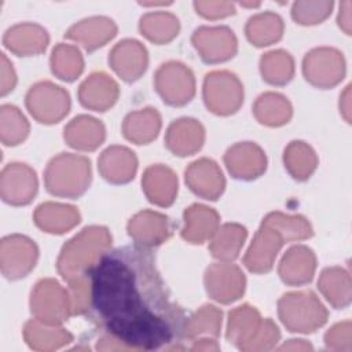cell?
Here are the masks:
<instances>
[{
    "label": "cell",
    "mask_w": 352,
    "mask_h": 352,
    "mask_svg": "<svg viewBox=\"0 0 352 352\" xmlns=\"http://www.w3.org/2000/svg\"><path fill=\"white\" fill-rule=\"evenodd\" d=\"M0 94L1 96L11 92L16 84V74L12 67V63L7 59L6 54H1V78H0Z\"/></svg>",
    "instance_id": "46"
},
{
    "label": "cell",
    "mask_w": 352,
    "mask_h": 352,
    "mask_svg": "<svg viewBox=\"0 0 352 352\" xmlns=\"http://www.w3.org/2000/svg\"><path fill=\"white\" fill-rule=\"evenodd\" d=\"M118 98L117 82L106 73H92L78 89L80 103L95 111H106Z\"/></svg>",
    "instance_id": "19"
},
{
    "label": "cell",
    "mask_w": 352,
    "mask_h": 352,
    "mask_svg": "<svg viewBox=\"0 0 352 352\" xmlns=\"http://www.w3.org/2000/svg\"><path fill=\"white\" fill-rule=\"evenodd\" d=\"M155 89L162 100L170 106L188 103L195 94V80L192 72L180 62L161 65L155 73Z\"/></svg>",
    "instance_id": "8"
},
{
    "label": "cell",
    "mask_w": 352,
    "mask_h": 352,
    "mask_svg": "<svg viewBox=\"0 0 352 352\" xmlns=\"http://www.w3.org/2000/svg\"><path fill=\"white\" fill-rule=\"evenodd\" d=\"M128 232L131 238L136 241L135 243L151 248L166 241L170 230L166 216L157 212L144 210L129 220Z\"/></svg>",
    "instance_id": "20"
},
{
    "label": "cell",
    "mask_w": 352,
    "mask_h": 352,
    "mask_svg": "<svg viewBox=\"0 0 352 352\" xmlns=\"http://www.w3.org/2000/svg\"><path fill=\"white\" fill-rule=\"evenodd\" d=\"M160 128L161 117L158 111L151 107L129 113L122 124L124 136L136 144H146L155 139Z\"/></svg>",
    "instance_id": "30"
},
{
    "label": "cell",
    "mask_w": 352,
    "mask_h": 352,
    "mask_svg": "<svg viewBox=\"0 0 352 352\" xmlns=\"http://www.w3.org/2000/svg\"><path fill=\"white\" fill-rule=\"evenodd\" d=\"M283 241V236L276 230L263 223L243 258L248 270L256 274L270 271Z\"/></svg>",
    "instance_id": "16"
},
{
    "label": "cell",
    "mask_w": 352,
    "mask_h": 352,
    "mask_svg": "<svg viewBox=\"0 0 352 352\" xmlns=\"http://www.w3.org/2000/svg\"><path fill=\"white\" fill-rule=\"evenodd\" d=\"M37 192L36 172L26 164L12 162L4 166L0 176V194L4 202L28 205Z\"/></svg>",
    "instance_id": "11"
},
{
    "label": "cell",
    "mask_w": 352,
    "mask_h": 352,
    "mask_svg": "<svg viewBox=\"0 0 352 352\" xmlns=\"http://www.w3.org/2000/svg\"><path fill=\"white\" fill-rule=\"evenodd\" d=\"M283 21L278 14L264 12L252 16L246 25V36L256 47L270 45L282 37Z\"/></svg>",
    "instance_id": "33"
},
{
    "label": "cell",
    "mask_w": 352,
    "mask_h": 352,
    "mask_svg": "<svg viewBox=\"0 0 352 352\" xmlns=\"http://www.w3.org/2000/svg\"><path fill=\"white\" fill-rule=\"evenodd\" d=\"M256 118L265 125L279 126L286 124L292 117V106L280 94L265 92L260 95L253 107Z\"/></svg>",
    "instance_id": "32"
},
{
    "label": "cell",
    "mask_w": 352,
    "mask_h": 352,
    "mask_svg": "<svg viewBox=\"0 0 352 352\" xmlns=\"http://www.w3.org/2000/svg\"><path fill=\"white\" fill-rule=\"evenodd\" d=\"M29 133V122L18 107L3 104L0 110V136L6 146L22 143Z\"/></svg>",
    "instance_id": "40"
},
{
    "label": "cell",
    "mask_w": 352,
    "mask_h": 352,
    "mask_svg": "<svg viewBox=\"0 0 352 352\" xmlns=\"http://www.w3.org/2000/svg\"><path fill=\"white\" fill-rule=\"evenodd\" d=\"M333 3L320 1V3H308L297 1L293 4L292 16L297 23L301 25H315L320 23L331 12Z\"/></svg>",
    "instance_id": "43"
},
{
    "label": "cell",
    "mask_w": 352,
    "mask_h": 352,
    "mask_svg": "<svg viewBox=\"0 0 352 352\" xmlns=\"http://www.w3.org/2000/svg\"><path fill=\"white\" fill-rule=\"evenodd\" d=\"M25 102L29 113L43 124L59 122L70 109L69 94L50 81H41L30 87Z\"/></svg>",
    "instance_id": "7"
},
{
    "label": "cell",
    "mask_w": 352,
    "mask_h": 352,
    "mask_svg": "<svg viewBox=\"0 0 352 352\" xmlns=\"http://www.w3.org/2000/svg\"><path fill=\"white\" fill-rule=\"evenodd\" d=\"M245 283L243 272L230 263L213 264L205 272L208 294L223 304L238 300L245 292Z\"/></svg>",
    "instance_id": "13"
},
{
    "label": "cell",
    "mask_w": 352,
    "mask_h": 352,
    "mask_svg": "<svg viewBox=\"0 0 352 352\" xmlns=\"http://www.w3.org/2000/svg\"><path fill=\"white\" fill-rule=\"evenodd\" d=\"M186 183L191 191L205 199H217L226 187L220 168L208 158H201L186 169Z\"/></svg>",
    "instance_id": "17"
},
{
    "label": "cell",
    "mask_w": 352,
    "mask_h": 352,
    "mask_svg": "<svg viewBox=\"0 0 352 352\" xmlns=\"http://www.w3.org/2000/svg\"><path fill=\"white\" fill-rule=\"evenodd\" d=\"M260 70L263 78L272 85L287 84L294 74L293 58L282 50L268 52L261 56Z\"/></svg>",
    "instance_id": "37"
},
{
    "label": "cell",
    "mask_w": 352,
    "mask_h": 352,
    "mask_svg": "<svg viewBox=\"0 0 352 352\" xmlns=\"http://www.w3.org/2000/svg\"><path fill=\"white\" fill-rule=\"evenodd\" d=\"M91 320L126 349L176 348L188 318L172 298L147 246L107 250L87 274Z\"/></svg>",
    "instance_id": "1"
},
{
    "label": "cell",
    "mask_w": 352,
    "mask_h": 352,
    "mask_svg": "<svg viewBox=\"0 0 352 352\" xmlns=\"http://www.w3.org/2000/svg\"><path fill=\"white\" fill-rule=\"evenodd\" d=\"M191 40L206 63L228 60L236 52V37L227 26H202L194 32Z\"/></svg>",
    "instance_id": "12"
},
{
    "label": "cell",
    "mask_w": 352,
    "mask_h": 352,
    "mask_svg": "<svg viewBox=\"0 0 352 352\" xmlns=\"http://www.w3.org/2000/svg\"><path fill=\"white\" fill-rule=\"evenodd\" d=\"M30 309L37 320L58 326L72 314L70 294L56 280L41 279L32 290Z\"/></svg>",
    "instance_id": "5"
},
{
    "label": "cell",
    "mask_w": 352,
    "mask_h": 352,
    "mask_svg": "<svg viewBox=\"0 0 352 352\" xmlns=\"http://www.w3.org/2000/svg\"><path fill=\"white\" fill-rule=\"evenodd\" d=\"M184 223L182 236L191 243H202L217 231L219 214L205 205H192L184 212Z\"/></svg>",
    "instance_id": "28"
},
{
    "label": "cell",
    "mask_w": 352,
    "mask_h": 352,
    "mask_svg": "<svg viewBox=\"0 0 352 352\" xmlns=\"http://www.w3.org/2000/svg\"><path fill=\"white\" fill-rule=\"evenodd\" d=\"M44 180L52 195L77 198L89 186L91 162L82 155L62 153L50 161Z\"/></svg>",
    "instance_id": "3"
},
{
    "label": "cell",
    "mask_w": 352,
    "mask_h": 352,
    "mask_svg": "<svg viewBox=\"0 0 352 352\" xmlns=\"http://www.w3.org/2000/svg\"><path fill=\"white\" fill-rule=\"evenodd\" d=\"M98 168L102 176L111 183H126L133 179L138 169V160L126 147L111 146L106 148L98 160Z\"/></svg>",
    "instance_id": "23"
},
{
    "label": "cell",
    "mask_w": 352,
    "mask_h": 352,
    "mask_svg": "<svg viewBox=\"0 0 352 352\" xmlns=\"http://www.w3.org/2000/svg\"><path fill=\"white\" fill-rule=\"evenodd\" d=\"M261 323L263 320L260 318V314L253 307H238L236 309L230 312L227 338L239 349L245 351L248 344L254 338Z\"/></svg>",
    "instance_id": "29"
},
{
    "label": "cell",
    "mask_w": 352,
    "mask_h": 352,
    "mask_svg": "<svg viewBox=\"0 0 352 352\" xmlns=\"http://www.w3.org/2000/svg\"><path fill=\"white\" fill-rule=\"evenodd\" d=\"M221 326V311L213 305H204L192 318H188L186 337L194 338L201 334L219 336Z\"/></svg>",
    "instance_id": "42"
},
{
    "label": "cell",
    "mask_w": 352,
    "mask_h": 352,
    "mask_svg": "<svg viewBox=\"0 0 352 352\" xmlns=\"http://www.w3.org/2000/svg\"><path fill=\"white\" fill-rule=\"evenodd\" d=\"M246 235L248 232L245 227L234 223L224 224L213 235V241L210 243V252L213 257L224 261L236 258L246 239Z\"/></svg>",
    "instance_id": "34"
},
{
    "label": "cell",
    "mask_w": 352,
    "mask_h": 352,
    "mask_svg": "<svg viewBox=\"0 0 352 352\" xmlns=\"http://www.w3.org/2000/svg\"><path fill=\"white\" fill-rule=\"evenodd\" d=\"M117 33L116 23L104 16H92L73 25L65 37L78 41L87 51H94L104 45Z\"/></svg>",
    "instance_id": "22"
},
{
    "label": "cell",
    "mask_w": 352,
    "mask_h": 352,
    "mask_svg": "<svg viewBox=\"0 0 352 352\" xmlns=\"http://www.w3.org/2000/svg\"><path fill=\"white\" fill-rule=\"evenodd\" d=\"M318 164L314 150L304 142H292L285 150V166L297 180H305Z\"/></svg>",
    "instance_id": "39"
},
{
    "label": "cell",
    "mask_w": 352,
    "mask_h": 352,
    "mask_svg": "<svg viewBox=\"0 0 352 352\" xmlns=\"http://www.w3.org/2000/svg\"><path fill=\"white\" fill-rule=\"evenodd\" d=\"M38 228L50 234H63L80 223V213L74 206L45 202L37 206L33 214Z\"/></svg>",
    "instance_id": "25"
},
{
    "label": "cell",
    "mask_w": 352,
    "mask_h": 352,
    "mask_svg": "<svg viewBox=\"0 0 352 352\" xmlns=\"http://www.w3.org/2000/svg\"><path fill=\"white\" fill-rule=\"evenodd\" d=\"M65 140L77 150L91 151L102 144L104 140L103 124L89 116H78L65 126Z\"/></svg>",
    "instance_id": "27"
},
{
    "label": "cell",
    "mask_w": 352,
    "mask_h": 352,
    "mask_svg": "<svg viewBox=\"0 0 352 352\" xmlns=\"http://www.w3.org/2000/svg\"><path fill=\"white\" fill-rule=\"evenodd\" d=\"M109 63L122 80L135 81L147 69V50L136 40H122L111 50Z\"/></svg>",
    "instance_id": "14"
},
{
    "label": "cell",
    "mask_w": 352,
    "mask_h": 352,
    "mask_svg": "<svg viewBox=\"0 0 352 352\" xmlns=\"http://www.w3.org/2000/svg\"><path fill=\"white\" fill-rule=\"evenodd\" d=\"M179 19L169 12H150L140 18L139 30L150 41L166 44L179 33Z\"/></svg>",
    "instance_id": "35"
},
{
    "label": "cell",
    "mask_w": 352,
    "mask_h": 352,
    "mask_svg": "<svg viewBox=\"0 0 352 352\" xmlns=\"http://www.w3.org/2000/svg\"><path fill=\"white\" fill-rule=\"evenodd\" d=\"M279 330L276 327V324L271 320V319H265L263 320L258 331L256 333L254 338L248 344V346L245 348V351H265V349H271L276 341L279 340Z\"/></svg>",
    "instance_id": "44"
},
{
    "label": "cell",
    "mask_w": 352,
    "mask_h": 352,
    "mask_svg": "<svg viewBox=\"0 0 352 352\" xmlns=\"http://www.w3.org/2000/svg\"><path fill=\"white\" fill-rule=\"evenodd\" d=\"M194 7L198 14L209 19H217L232 15L235 12L232 3H216V1H195Z\"/></svg>",
    "instance_id": "45"
},
{
    "label": "cell",
    "mask_w": 352,
    "mask_h": 352,
    "mask_svg": "<svg viewBox=\"0 0 352 352\" xmlns=\"http://www.w3.org/2000/svg\"><path fill=\"white\" fill-rule=\"evenodd\" d=\"M318 287L336 308H344L351 301L349 276L341 268L324 270L319 278Z\"/></svg>",
    "instance_id": "36"
},
{
    "label": "cell",
    "mask_w": 352,
    "mask_h": 352,
    "mask_svg": "<svg viewBox=\"0 0 352 352\" xmlns=\"http://www.w3.org/2000/svg\"><path fill=\"white\" fill-rule=\"evenodd\" d=\"M205 139L204 126L192 118H180L170 124L166 132V147L179 157L191 155L198 151Z\"/></svg>",
    "instance_id": "21"
},
{
    "label": "cell",
    "mask_w": 352,
    "mask_h": 352,
    "mask_svg": "<svg viewBox=\"0 0 352 352\" xmlns=\"http://www.w3.org/2000/svg\"><path fill=\"white\" fill-rule=\"evenodd\" d=\"M51 69L65 81L76 80L84 69V60L78 48L69 44H58L51 55Z\"/></svg>",
    "instance_id": "38"
},
{
    "label": "cell",
    "mask_w": 352,
    "mask_h": 352,
    "mask_svg": "<svg viewBox=\"0 0 352 352\" xmlns=\"http://www.w3.org/2000/svg\"><path fill=\"white\" fill-rule=\"evenodd\" d=\"M206 107L219 116L235 113L243 102V87L234 73L217 70L206 74L204 81Z\"/></svg>",
    "instance_id": "6"
},
{
    "label": "cell",
    "mask_w": 352,
    "mask_h": 352,
    "mask_svg": "<svg viewBox=\"0 0 352 352\" xmlns=\"http://www.w3.org/2000/svg\"><path fill=\"white\" fill-rule=\"evenodd\" d=\"M224 162L235 179L243 180L258 177L267 166L264 151L250 142L230 147L224 155Z\"/></svg>",
    "instance_id": "15"
},
{
    "label": "cell",
    "mask_w": 352,
    "mask_h": 352,
    "mask_svg": "<svg viewBox=\"0 0 352 352\" xmlns=\"http://www.w3.org/2000/svg\"><path fill=\"white\" fill-rule=\"evenodd\" d=\"M302 72L311 84L329 88L344 76L342 54L333 48H316L308 52L302 62Z\"/></svg>",
    "instance_id": "10"
},
{
    "label": "cell",
    "mask_w": 352,
    "mask_h": 352,
    "mask_svg": "<svg viewBox=\"0 0 352 352\" xmlns=\"http://www.w3.org/2000/svg\"><path fill=\"white\" fill-rule=\"evenodd\" d=\"M282 323L294 333H312L324 324L327 312L311 292H294L282 296L278 302Z\"/></svg>",
    "instance_id": "4"
},
{
    "label": "cell",
    "mask_w": 352,
    "mask_h": 352,
    "mask_svg": "<svg viewBox=\"0 0 352 352\" xmlns=\"http://www.w3.org/2000/svg\"><path fill=\"white\" fill-rule=\"evenodd\" d=\"M142 184L150 202L158 206H169L175 201L177 179L169 168L164 165H153L147 168Z\"/></svg>",
    "instance_id": "24"
},
{
    "label": "cell",
    "mask_w": 352,
    "mask_h": 352,
    "mask_svg": "<svg viewBox=\"0 0 352 352\" xmlns=\"http://www.w3.org/2000/svg\"><path fill=\"white\" fill-rule=\"evenodd\" d=\"M23 336L30 348L34 349H56L73 341L70 333L52 324H45L36 318L26 323Z\"/></svg>",
    "instance_id": "31"
},
{
    "label": "cell",
    "mask_w": 352,
    "mask_h": 352,
    "mask_svg": "<svg viewBox=\"0 0 352 352\" xmlns=\"http://www.w3.org/2000/svg\"><path fill=\"white\" fill-rule=\"evenodd\" d=\"M110 245L111 236L104 227L92 226L84 228L62 248L56 263L59 274L67 282L85 276L109 250Z\"/></svg>",
    "instance_id": "2"
},
{
    "label": "cell",
    "mask_w": 352,
    "mask_h": 352,
    "mask_svg": "<svg viewBox=\"0 0 352 352\" xmlns=\"http://www.w3.org/2000/svg\"><path fill=\"white\" fill-rule=\"evenodd\" d=\"M37 256V246L28 236L14 234L3 238L0 245V265L3 275L10 280L26 276L34 268Z\"/></svg>",
    "instance_id": "9"
},
{
    "label": "cell",
    "mask_w": 352,
    "mask_h": 352,
    "mask_svg": "<svg viewBox=\"0 0 352 352\" xmlns=\"http://www.w3.org/2000/svg\"><path fill=\"white\" fill-rule=\"evenodd\" d=\"M50 41L44 28L36 23H18L4 33V47L18 56L37 55L45 51Z\"/></svg>",
    "instance_id": "18"
},
{
    "label": "cell",
    "mask_w": 352,
    "mask_h": 352,
    "mask_svg": "<svg viewBox=\"0 0 352 352\" xmlns=\"http://www.w3.org/2000/svg\"><path fill=\"white\" fill-rule=\"evenodd\" d=\"M315 271L314 252L307 246H294L286 252L279 264V276L287 285L309 282Z\"/></svg>",
    "instance_id": "26"
},
{
    "label": "cell",
    "mask_w": 352,
    "mask_h": 352,
    "mask_svg": "<svg viewBox=\"0 0 352 352\" xmlns=\"http://www.w3.org/2000/svg\"><path fill=\"white\" fill-rule=\"evenodd\" d=\"M263 223L276 230L286 241L305 239L312 235L309 223L301 216H286L279 212H274L270 213Z\"/></svg>",
    "instance_id": "41"
}]
</instances>
